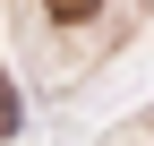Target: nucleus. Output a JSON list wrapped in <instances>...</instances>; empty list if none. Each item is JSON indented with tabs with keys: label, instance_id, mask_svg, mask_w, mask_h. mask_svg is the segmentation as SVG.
<instances>
[{
	"label": "nucleus",
	"instance_id": "nucleus-1",
	"mask_svg": "<svg viewBox=\"0 0 154 146\" xmlns=\"http://www.w3.org/2000/svg\"><path fill=\"white\" fill-rule=\"evenodd\" d=\"M17 120H26V103H17V86H9V69H0V138H17Z\"/></svg>",
	"mask_w": 154,
	"mask_h": 146
},
{
	"label": "nucleus",
	"instance_id": "nucleus-2",
	"mask_svg": "<svg viewBox=\"0 0 154 146\" xmlns=\"http://www.w3.org/2000/svg\"><path fill=\"white\" fill-rule=\"evenodd\" d=\"M43 9H51V17H94L103 0H43Z\"/></svg>",
	"mask_w": 154,
	"mask_h": 146
}]
</instances>
